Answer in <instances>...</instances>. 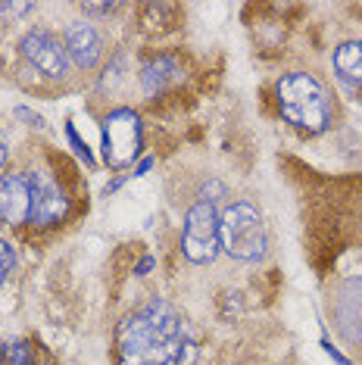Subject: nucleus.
I'll return each instance as SVG.
<instances>
[{"instance_id":"6","label":"nucleus","mask_w":362,"mask_h":365,"mask_svg":"<svg viewBox=\"0 0 362 365\" xmlns=\"http://www.w3.org/2000/svg\"><path fill=\"white\" fill-rule=\"evenodd\" d=\"M29 185H31V219L35 225H56L66 219L69 212V197L60 187L47 169H35L29 172Z\"/></svg>"},{"instance_id":"10","label":"nucleus","mask_w":362,"mask_h":365,"mask_svg":"<svg viewBox=\"0 0 362 365\" xmlns=\"http://www.w3.org/2000/svg\"><path fill=\"white\" fill-rule=\"evenodd\" d=\"M334 76L350 94L362 97V38L343 41L334 51Z\"/></svg>"},{"instance_id":"21","label":"nucleus","mask_w":362,"mask_h":365,"mask_svg":"<svg viewBox=\"0 0 362 365\" xmlns=\"http://www.w3.org/2000/svg\"><path fill=\"white\" fill-rule=\"evenodd\" d=\"M150 165H153V160H144L141 165H138V172H135V175H144V172H150Z\"/></svg>"},{"instance_id":"1","label":"nucleus","mask_w":362,"mask_h":365,"mask_svg":"<svg viewBox=\"0 0 362 365\" xmlns=\"http://www.w3.org/2000/svg\"><path fill=\"white\" fill-rule=\"evenodd\" d=\"M119 365H187L194 344L181 334V319L166 300H150L116 331Z\"/></svg>"},{"instance_id":"5","label":"nucleus","mask_w":362,"mask_h":365,"mask_svg":"<svg viewBox=\"0 0 362 365\" xmlns=\"http://www.w3.org/2000/svg\"><path fill=\"white\" fill-rule=\"evenodd\" d=\"M219 215L212 203L200 200L185 215V231H181V250L194 265H207L219 253Z\"/></svg>"},{"instance_id":"12","label":"nucleus","mask_w":362,"mask_h":365,"mask_svg":"<svg viewBox=\"0 0 362 365\" xmlns=\"http://www.w3.org/2000/svg\"><path fill=\"white\" fill-rule=\"evenodd\" d=\"M6 359H10V365H35V350H31L29 340H16Z\"/></svg>"},{"instance_id":"3","label":"nucleus","mask_w":362,"mask_h":365,"mask_svg":"<svg viewBox=\"0 0 362 365\" xmlns=\"http://www.w3.org/2000/svg\"><path fill=\"white\" fill-rule=\"evenodd\" d=\"M219 244L222 250L234 259H259L269 247L266 225H262V215L257 212V206L237 200L225 212L219 215Z\"/></svg>"},{"instance_id":"11","label":"nucleus","mask_w":362,"mask_h":365,"mask_svg":"<svg viewBox=\"0 0 362 365\" xmlns=\"http://www.w3.org/2000/svg\"><path fill=\"white\" fill-rule=\"evenodd\" d=\"M181 78V66L175 56H156V60H150L144 66L141 72V81H144V91L147 94H160V91H166L169 85H175V81Z\"/></svg>"},{"instance_id":"8","label":"nucleus","mask_w":362,"mask_h":365,"mask_svg":"<svg viewBox=\"0 0 362 365\" xmlns=\"http://www.w3.org/2000/svg\"><path fill=\"white\" fill-rule=\"evenodd\" d=\"M0 219L10 225H22L31 219V185L22 172L0 175Z\"/></svg>"},{"instance_id":"19","label":"nucleus","mask_w":362,"mask_h":365,"mask_svg":"<svg viewBox=\"0 0 362 365\" xmlns=\"http://www.w3.org/2000/svg\"><path fill=\"white\" fill-rule=\"evenodd\" d=\"M6 156H10V144H6V140H4V135H0V169H4Z\"/></svg>"},{"instance_id":"15","label":"nucleus","mask_w":362,"mask_h":365,"mask_svg":"<svg viewBox=\"0 0 362 365\" xmlns=\"http://www.w3.org/2000/svg\"><path fill=\"white\" fill-rule=\"evenodd\" d=\"M16 115H19V119H26L29 125H35V128H44V119H41L38 113H31V110H26V106H19V110H16Z\"/></svg>"},{"instance_id":"14","label":"nucleus","mask_w":362,"mask_h":365,"mask_svg":"<svg viewBox=\"0 0 362 365\" xmlns=\"http://www.w3.org/2000/svg\"><path fill=\"white\" fill-rule=\"evenodd\" d=\"M66 135H69V140H72V147H76V153L81 156V160H85V165H88V169H90V165H94V156H90L88 153V144H85V140H81L78 135H76V128H66Z\"/></svg>"},{"instance_id":"7","label":"nucleus","mask_w":362,"mask_h":365,"mask_svg":"<svg viewBox=\"0 0 362 365\" xmlns=\"http://www.w3.org/2000/svg\"><path fill=\"white\" fill-rule=\"evenodd\" d=\"M22 56L35 66L41 76L47 78H66L69 76V53H66V44L56 41L51 31L35 29L22 38Z\"/></svg>"},{"instance_id":"22","label":"nucleus","mask_w":362,"mask_h":365,"mask_svg":"<svg viewBox=\"0 0 362 365\" xmlns=\"http://www.w3.org/2000/svg\"><path fill=\"white\" fill-rule=\"evenodd\" d=\"M6 356H10V350H6V344H0V362H4Z\"/></svg>"},{"instance_id":"17","label":"nucleus","mask_w":362,"mask_h":365,"mask_svg":"<svg viewBox=\"0 0 362 365\" xmlns=\"http://www.w3.org/2000/svg\"><path fill=\"white\" fill-rule=\"evenodd\" d=\"M0 10H4V13H13V16H19V13H29V10H31V4H4Z\"/></svg>"},{"instance_id":"16","label":"nucleus","mask_w":362,"mask_h":365,"mask_svg":"<svg viewBox=\"0 0 362 365\" xmlns=\"http://www.w3.org/2000/svg\"><path fill=\"white\" fill-rule=\"evenodd\" d=\"M322 350H325L328 356H331V359H334L337 365H350V359H347V356H341V353H337L334 346H331V340H328V337H322Z\"/></svg>"},{"instance_id":"4","label":"nucleus","mask_w":362,"mask_h":365,"mask_svg":"<svg viewBox=\"0 0 362 365\" xmlns=\"http://www.w3.org/2000/svg\"><path fill=\"white\" fill-rule=\"evenodd\" d=\"M141 119L131 110H113L103 119V160L110 169H125L141 156Z\"/></svg>"},{"instance_id":"13","label":"nucleus","mask_w":362,"mask_h":365,"mask_svg":"<svg viewBox=\"0 0 362 365\" xmlns=\"http://www.w3.org/2000/svg\"><path fill=\"white\" fill-rule=\"evenodd\" d=\"M13 269H16V253H13V247L6 244L4 237H0V284L10 278Z\"/></svg>"},{"instance_id":"20","label":"nucleus","mask_w":362,"mask_h":365,"mask_svg":"<svg viewBox=\"0 0 362 365\" xmlns=\"http://www.w3.org/2000/svg\"><path fill=\"white\" fill-rule=\"evenodd\" d=\"M150 269H153V256H147V259H144L141 265H138V275H147Z\"/></svg>"},{"instance_id":"9","label":"nucleus","mask_w":362,"mask_h":365,"mask_svg":"<svg viewBox=\"0 0 362 365\" xmlns=\"http://www.w3.org/2000/svg\"><path fill=\"white\" fill-rule=\"evenodd\" d=\"M66 53H69V60L81 66V69H94L97 63H100L103 56V38L100 31H97L90 22H72L69 29H66Z\"/></svg>"},{"instance_id":"18","label":"nucleus","mask_w":362,"mask_h":365,"mask_svg":"<svg viewBox=\"0 0 362 365\" xmlns=\"http://www.w3.org/2000/svg\"><path fill=\"white\" fill-rule=\"evenodd\" d=\"M85 10L88 13H110V10H116V4H85Z\"/></svg>"},{"instance_id":"2","label":"nucleus","mask_w":362,"mask_h":365,"mask_svg":"<svg viewBox=\"0 0 362 365\" xmlns=\"http://www.w3.org/2000/svg\"><path fill=\"white\" fill-rule=\"evenodd\" d=\"M275 101L284 119L306 135H322L334 119V106L325 85L309 72H287L278 78Z\"/></svg>"}]
</instances>
